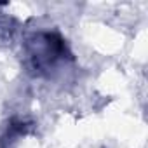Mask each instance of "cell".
Here are the masks:
<instances>
[{
	"mask_svg": "<svg viewBox=\"0 0 148 148\" xmlns=\"http://www.w3.org/2000/svg\"><path fill=\"white\" fill-rule=\"evenodd\" d=\"M70 61L73 54L58 32L40 30L23 42V66L33 77H52Z\"/></svg>",
	"mask_w": 148,
	"mask_h": 148,
	"instance_id": "obj_1",
	"label": "cell"
}]
</instances>
